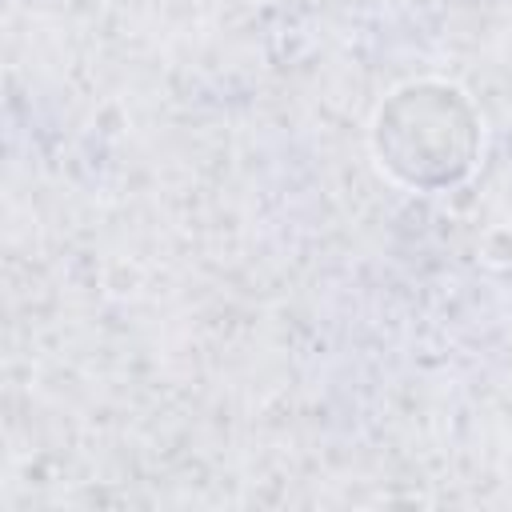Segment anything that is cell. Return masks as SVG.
<instances>
[{
    "instance_id": "1",
    "label": "cell",
    "mask_w": 512,
    "mask_h": 512,
    "mask_svg": "<svg viewBox=\"0 0 512 512\" xmlns=\"http://www.w3.org/2000/svg\"><path fill=\"white\" fill-rule=\"evenodd\" d=\"M396 96L404 100V108L416 116L420 144H412L396 164H388V172L404 184H420V188H436V184H452L472 168L476 144H480V124L464 100L460 88L452 84H404L396 88Z\"/></svg>"
}]
</instances>
